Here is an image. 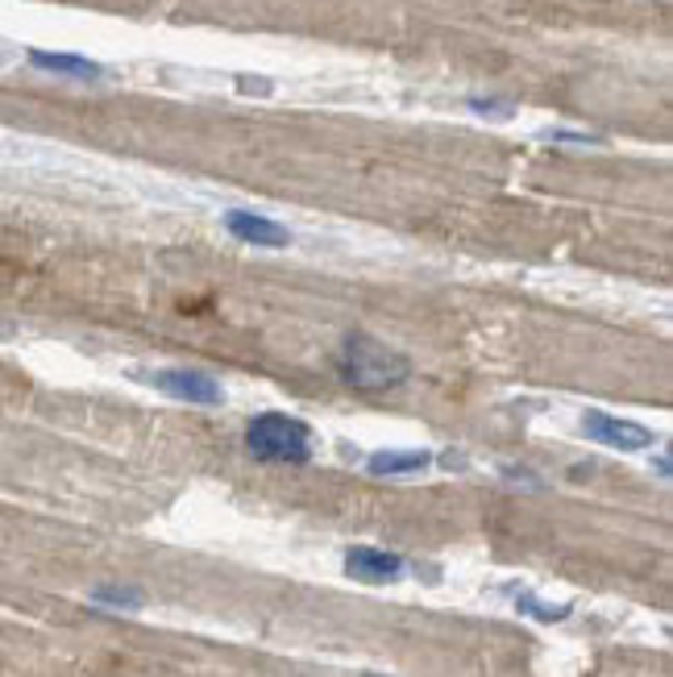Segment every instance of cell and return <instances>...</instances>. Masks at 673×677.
Segmentation results:
<instances>
[{"label":"cell","mask_w":673,"mask_h":677,"mask_svg":"<svg viewBox=\"0 0 673 677\" xmlns=\"http://www.w3.org/2000/svg\"><path fill=\"white\" fill-rule=\"evenodd\" d=\"M337 374H341V383H349L353 391L383 395V391H395L412 374V366L392 346H383V341H374L366 333H358L337 353Z\"/></svg>","instance_id":"6da1fadb"},{"label":"cell","mask_w":673,"mask_h":677,"mask_svg":"<svg viewBox=\"0 0 673 677\" xmlns=\"http://www.w3.org/2000/svg\"><path fill=\"white\" fill-rule=\"evenodd\" d=\"M245 449L259 461L304 466V461H312V428H308L300 415L262 412L245 424Z\"/></svg>","instance_id":"7a4b0ae2"},{"label":"cell","mask_w":673,"mask_h":677,"mask_svg":"<svg viewBox=\"0 0 673 677\" xmlns=\"http://www.w3.org/2000/svg\"><path fill=\"white\" fill-rule=\"evenodd\" d=\"M582 433H587L590 440H599V445L620 449V454H636V449H649V445H652V433L645 428V424L615 420V415H603V412H587V415H582Z\"/></svg>","instance_id":"3957f363"},{"label":"cell","mask_w":673,"mask_h":677,"mask_svg":"<svg viewBox=\"0 0 673 677\" xmlns=\"http://www.w3.org/2000/svg\"><path fill=\"white\" fill-rule=\"evenodd\" d=\"M154 387L175 395V399H188V403H204V408L225 403V391H220L217 378L200 371H158L154 374Z\"/></svg>","instance_id":"277c9868"},{"label":"cell","mask_w":673,"mask_h":677,"mask_svg":"<svg viewBox=\"0 0 673 677\" xmlns=\"http://www.w3.org/2000/svg\"><path fill=\"white\" fill-rule=\"evenodd\" d=\"M346 569H349V578H358V582L383 587V582H399V578H404V557H399V553H387V548L358 545L346 553Z\"/></svg>","instance_id":"5b68a950"},{"label":"cell","mask_w":673,"mask_h":677,"mask_svg":"<svg viewBox=\"0 0 673 677\" xmlns=\"http://www.w3.org/2000/svg\"><path fill=\"white\" fill-rule=\"evenodd\" d=\"M225 229L238 241H245V245H262V250H283V245H291V233L283 229L279 220L262 217V213H245V208L225 213Z\"/></svg>","instance_id":"8992f818"},{"label":"cell","mask_w":673,"mask_h":677,"mask_svg":"<svg viewBox=\"0 0 673 677\" xmlns=\"http://www.w3.org/2000/svg\"><path fill=\"white\" fill-rule=\"evenodd\" d=\"M29 63L38 71H55V75H71V80H100L105 67L84 59V55H55V50H29Z\"/></svg>","instance_id":"52a82bcc"},{"label":"cell","mask_w":673,"mask_h":677,"mask_svg":"<svg viewBox=\"0 0 673 677\" xmlns=\"http://www.w3.org/2000/svg\"><path fill=\"white\" fill-rule=\"evenodd\" d=\"M429 454L424 449H387V454H374L370 458V474H420L429 466Z\"/></svg>","instance_id":"ba28073f"},{"label":"cell","mask_w":673,"mask_h":677,"mask_svg":"<svg viewBox=\"0 0 673 677\" xmlns=\"http://www.w3.org/2000/svg\"><path fill=\"white\" fill-rule=\"evenodd\" d=\"M96 603H109V607H142V594H117V590H96Z\"/></svg>","instance_id":"9c48e42d"},{"label":"cell","mask_w":673,"mask_h":677,"mask_svg":"<svg viewBox=\"0 0 673 677\" xmlns=\"http://www.w3.org/2000/svg\"><path fill=\"white\" fill-rule=\"evenodd\" d=\"M470 109L474 112H482V117H503V121H507V117H512V105H507V100H470Z\"/></svg>","instance_id":"30bf717a"},{"label":"cell","mask_w":673,"mask_h":677,"mask_svg":"<svg viewBox=\"0 0 673 677\" xmlns=\"http://www.w3.org/2000/svg\"><path fill=\"white\" fill-rule=\"evenodd\" d=\"M520 607L532 615H541L544 624H553V619H562V615L569 612V607H541V603H532V599H520Z\"/></svg>","instance_id":"8fae6325"},{"label":"cell","mask_w":673,"mask_h":677,"mask_svg":"<svg viewBox=\"0 0 673 677\" xmlns=\"http://www.w3.org/2000/svg\"><path fill=\"white\" fill-rule=\"evenodd\" d=\"M366 677H378V674H366Z\"/></svg>","instance_id":"7c38bea8"}]
</instances>
